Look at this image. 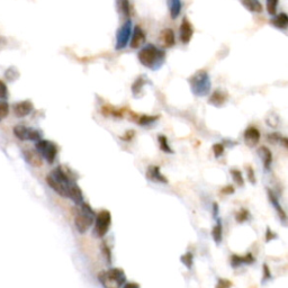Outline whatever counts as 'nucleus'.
I'll return each mask as SVG.
<instances>
[{"instance_id":"nucleus-40","label":"nucleus","mask_w":288,"mask_h":288,"mask_svg":"<svg viewBox=\"0 0 288 288\" xmlns=\"http://www.w3.org/2000/svg\"><path fill=\"white\" fill-rule=\"evenodd\" d=\"M247 173H248V178H249V181L252 184H256V176H255V171H253V169L251 167H248L247 168Z\"/></svg>"},{"instance_id":"nucleus-1","label":"nucleus","mask_w":288,"mask_h":288,"mask_svg":"<svg viewBox=\"0 0 288 288\" xmlns=\"http://www.w3.org/2000/svg\"><path fill=\"white\" fill-rule=\"evenodd\" d=\"M46 183L57 194L67 198H69L71 188L77 184L63 167H58L51 171L46 177Z\"/></svg>"},{"instance_id":"nucleus-16","label":"nucleus","mask_w":288,"mask_h":288,"mask_svg":"<svg viewBox=\"0 0 288 288\" xmlns=\"http://www.w3.org/2000/svg\"><path fill=\"white\" fill-rule=\"evenodd\" d=\"M228 99V95L226 91L223 90H215L210 97V104L216 106V107H222Z\"/></svg>"},{"instance_id":"nucleus-13","label":"nucleus","mask_w":288,"mask_h":288,"mask_svg":"<svg viewBox=\"0 0 288 288\" xmlns=\"http://www.w3.org/2000/svg\"><path fill=\"white\" fill-rule=\"evenodd\" d=\"M243 138H244V142H245V144H247V145L255 146L260 141V132L258 131V129L251 126V128H248L247 130L244 131Z\"/></svg>"},{"instance_id":"nucleus-6","label":"nucleus","mask_w":288,"mask_h":288,"mask_svg":"<svg viewBox=\"0 0 288 288\" xmlns=\"http://www.w3.org/2000/svg\"><path fill=\"white\" fill-rule=\"evenodd\" d=\"M35 150L42 156V159H45L46 162L50 164H52L56 161L59 151L56 143L43 139L35 143Z\"/></svg>"},{"instance_id":"nucleus-37","label":"nucleus","mask_w":288,"mask_h":288,"mask_svg":"<svg viewBox=\"0 0 288 288\" xmlns=\"http://www.w3.org/2000/svg\"><path fill=\"white\" fill-rule=\"evenodd\" d=\"M121 8H122L123 14H124L125 16H128V17H129V16H130V12H131L129 0H122V2H121Z\"/></svg>"},{"instance_id":"nucleus-4","label":"nucleus","mask_w":288,"mask_h":288,"mask_svg":"<svg viewBox=\"0 0 288 288\" xmlns=\"http://www.w3.org/2000/svg\"><path fill=\"white\" fill-rule=\"evenodd\" d=\"M98 279L105 288H122L126 284V275L121 268H111L101 272Z\"/></svg>"},{"instance_id":"nucleus-45","label":"nucleus","mask_w":288,"mask_h":288,"mask_svg":"<svg viewBox=\"0 0 288 288\" xmlns=\"http://www.w3.org/2000/svg\"><path fill=\"white\" fill-rule=\"evenodd\" d=\"M122 288H140V285L138 283H126Z\"/></svg>"},{"instance_id":"nucleus-9","label":"nucleus","mask_w":288,"mask_h":288,"mask_svg":"<svg viewBox=\"0 0 288 288\" xmlns=\"http://www.w3.org/2000/svg\"><path fill=\"white\" fill-rule=\"evenodd\" d=\"M132 22L130 19L126 20V22L122 25L116 33V50H123L126 48V45L129 44V42L131 40V36H132Z\"/></svg>"},{"instance_id":"nucleus-23","label":"nucleus","mask_w":288,"mask_h":288,"mask_svg":"<svg viewBox=\"0 0 288 288\" xmlns=\"http://www.w3.org/2000/svg\"><path fill=\"white\" fill-rule=\"evenodd\" d=\"M159 120V116L158 115H141V116H138L137 117V123L139 125H149L152 124V123H154L155 121Z\"/></svg>"},{"instance_id":"nucleus-12","label":"nucleus","mask_w":288,"mask_h":288,"mask_svg":"<svg viewBox=\"0 0 288 288\" xmlns=\"http://www.w3.org/2000/svg\"><path fill=\"white\" fill-rule=\"evenodd\" d=\"M146 40L145 33L140 26H135L132 31V36L130 40V46L132 49H139Z\"/></svg>"},{"instance_id":"nucleus-24","label":"nucleus","mask_w":288,"mask_h":288,"mask_svg":"<svg viewBox=\"0 0 288 288\" xmlns=\"http://www.w3.org/2000/svg\"><path fill=\"white\" fill-rule=\"evenodd\" d=\"M212 235H213V239L216 243H219L223 239V227L221 222L216 223V225L213 227V231H212Z\"/></svg>"},{"instance_id":"nucleus-22","label":"nucleus","mask_w":288,"mask_h":288,"mask_svg":"<svg viewBox=\"0 0 288 288\" xmlns=\"http://www.w3.org/2000/svg\"><path fill=\"white\" fill-rule=\"evenodd\" d=\"M268 196H269V201L272 202V204L275 206V209L277 210L279 216H281V218L283 219L284 222H285V221H286V213H285V211H284V210L282 209L281 204H279V203H278L277 197L275 196V195L273 194V192H270V190H268Z\"/></svg>"},{"instance_id":"nucleus-8","label":"nucleus","mask_w":288,"mask_h":288,"mask_svg":"<svg viewBox=\"0 0 288 288\" xmlns=\"http://www.w3.org/2000/svg\"><path fill=\"white\" fill-rule=\"evenodd\" d=\"M12 131H14L15 137L20 141L37 142L42 140V132L40 130L27 128V126L24 125H16Z\"/></svg>"},{"instance_id":"nucleus-3","label":"nucleus","mask_w":288,"mask_h":288,"mask_svg":"<svg viewBox=\"0 0 288 288\" xmlns=\"http://www.w3.org/2000/svg\"><path fill=\"white\" fill-rule=\"evenodd\" d=\"M190 89L193 94L198 97H204L210 94L212 82L209 73L205 70H198L189 79Z\"/></svg>"},{"instance_id":"nucleus-36","label":"nucleus","mask_w":288,"mask_h":288,"mask_svg":"<svg viewBox=\"0 0 288 288\" xmlns=\"http://www.w3.org/2000/svg\"><path fill=\"white\" fill-rule=\"evenodd\" d=\"M8 97V88L6 83L0 80V99H6Z\"/></svg>"},{"instance_id":"nucleus-44","label":"nucleus","mask_w":288,"mask_h":288,"mask_svg":"<svg viewBox=\"0 0 288 288\" xmlns=\"http://www.w3.org/2000/svg\"><path fill=\"white\" fill-rule=\"evenodd\" d=\"M221 192L225 195H231L234 193V187H233V186H226V187H224Z\"/></svg>"},{"instance_id":"nucleus-18","label":"nucleus","mask_w":288,"mask_h":288,"mask_svg":"<svg viewBox=\"0 0 288 288\" xmlns=\"http://www.w3.org/2000/svg\"><path fill=\"white\" fill-rule=\"evenodd\" d=\"M168 8L171 18L176 19L180 15L181 8H183V2H181V0H168Z\"/></svg>"},{"instance_id":"nucleus-41","label":"nucleus","mask_w":288,"mask_h":288,"mask_svg":"<svg viewBox=\"0 0 288 288\" xmlns=\"http://www.w3.org/2000/svg\"><path fill=\"white\" fill-rule=\"evenodd\" d=\"M134 135H135L134 131L133 130H130L124 135H123V137H121V139L123 140V141H131V140H132L134 138Z\"/></svg>"},{"instance_id":"nucleus-31","label":"nucleus","mask_w":288,"mask_h":288,"mask_svg":"<svg viewBox=\"0 0 288 288\" xmlns=\"http://www.w3.org/2000/svg\"><path fill=\"white\" fill-rule=\"evenodd\" d=\"M143 86H144V80L142 78H138L137 80H135L132 84V92L134 94V96L140 94V92L142 91Z\"/></svg>"},{"instance_id":"nucleus-28","label":"nucleus","mask_w":288,"mask_h":288,"mask_svg":"<svg viewBox=\"0 0 288 288\" xmlns=\"http://www.w3.org/2000/svg\"><path fill=\"white\" fill-rule=\"evenodd\" d=\"M279 0H266L267 2V11L269 15L275 16L277 14V7H278Z\"/></svg>"},{"instance_id":"nucleus-15","label":"nucleus","mask_w":288,"mask_h":288,"mask_svg":"<svg viewBox=\"0 0 288 288\" xmlns=\"http://www.w3.org/2000/svg\"><path fill=\"white\" fill-rule=\"evenodd\" d=\"M24 159L26 160V162L28 164H31L32 167L40 168L43 164V160H42V156L37 153L36 150H25L23 151Z\"/></svg>"},{"instance_id":"nucleus-2","label":"nucleus","mask_w":288,"mask_h":288,"mask_svg":"<svg viewBox=\"0 0 288 288\" xmlns=\"http://www.w3.org/2000/svg\"><path fill=\"white\" fill-rule=\"evenodd\" d=\"M138 59L142 66L149 68L151 70H156L163 65L166 53H164V51L156 48V46L149 44L140 50Z\"/></svg>"},{"instance_id":"nucleus-33","label":"nucleus","mask_w":288,"mask_h":288,"mask_svg":"<svg viewBox=\"0 0 288 288\" xmlns=\"http://www.w3.org/2000/svg\"><path fill=\"white\" fill-rule=\"evenodd\" d=\"M249 216H250L249 212L247 210L242 209V210H240L238 213H236L235 219H236V222H238V223H243L249 218Z\"/></svg>"},{"instance_id":"nucleus-21","label":"nucleus","mask_w":288,"mask_h":288,"mask_svg":"<svg viewBox=\"0 0 288 288\" xmlns=\"http://www.w3.org/2000/svg\"><path fill=\"white\" fill-rule=\"evenodd\" d=\"M241 1H242V5L251 12L259 14V12H262V10H264V7H262L259 0H241Z\"/></svg>"},{"instance_id":"nucleus-39","label":"nucleus","mask_w":288,"mask_h":288,"mask_svg":"<svg viewBox=\"0 0 288 288\" xmlns=\"http://www.w3.org/2000/svg\"><path fill=\"white\" fill-rule=\"evenodd\" d=\"M101 249H103V252H104V256L106 257V259H107L108 262H111V260H112L111 249L108 248V245L106 244V242H103V245H101Z\"/></svg>"},{"instance_id":"nucleus-14","label":"nucleus","mask_w":288,"mask_h":288,"mask_svg":"<svg viewBox=\"0 0 288 288\" xmlns=\"http://www.w3.org/2000/svg\"><path fill=\"white\" fill-rule=\"evenodd\" d=\"M146 178L150 181L160 184H168V179L160 172V168L158 166H150L146 170Z\"/></svg>"},{"instance_id":"nucleus-11","label":"nucleus","mask_w":288,"mask_h":288,"mask_svg":"<svg viewBox=\"0 0 288 288\" xmlns=\"http://www.w3.org/2000/svg\"><path fill=\"white\" fill-rule=\"evenodd\" d=\"M194 35V28L187 18H184L179 28V37L184 44H187Z\"/></svg>"},{"instance_id":"nucleus-20","label":"nucleus","mask_w":288,"mask_h":288,"mask_svg":"<svg viewBox=\"0 0 288 288\" xmlns=\"http://www.w3.org/2000/svg\"><path fill=\"white\" fill-rule=\"evenodd\" d=\"M272 24L277 28L286 29L288 26V16L286 12H281V14L275 15L272 19Z\"/></svg>"},{"instance_id":"nucleus-19","label":"nucleus","mask_w":288,"mask_h":288,"mask_svg":"<svg viewBox=\"0 0 288 288\" xmlns=\"http://www.w3.org/2000/svg\"><path fill=\"white\" fill-rule=\"evenodd\" d=\"M258 153H259L260 158L262 159V162H264L265 169H269L270 164L273 162V153L267 146H261L258 150Z\"/></svg>"},{"instance_id":"nucleus-35","label":"nucleus","mask_w":288,"mask_h":288,"mask_svg":"<svg viewBox=\"0 0 288 288\" xmlns=\"http://www.w3.org/2000/svg\"><path fill=\"white\" fill-rule=\"evenodd\" d=\"M224 145L222 143H216L213 145V152H214V155L216 156V158H219V156L223 155L224 153Z\"/></svg>"},{"instance_id":"nucleus-43","label":"nucleus","mask_w":288,"mask_h":288,"mask_svg":"<svg viewBox=\"0 0 288 288\" xmlns=\"http://www.w3.org/2000/svg\"><path fill=\"white\" fill-rule=\"evenodd\" d=\"M270 278H272V273H270L269 267L265 264L264 265V279L265 281H268V279Z\"/></svg>"},{"instance_id":"nucleus-5","label":"nucleus","mask_w":288,"mask_h":288,"mask_svg":"<svg viewBox=\"0 0 288 288\" xmlns=\"http://www.w3.org/2000/svg\"><path fill=\"white\" fill-rule=\"evenodd\" d=\"M95 217L96 214L95 212L92 211L91 207L89 206L87 203H81V204L79 205V210L74 218V224L78 232L81 233V234L86 233L89 228H90L92 224H94Z\"/></svg>"},{"instance_id":"nucleus-26","label":"nucleus","mask_w":288,"mask_h":288,"mask_svg":"<svg viewBox=\"0 0 288 288\" xmlns=\"http://www.w3.org/2000/svg\"><path fill=\"white\" fill-rule=\"evenodd\" d=\"M231 176L233 178V180H234V183L240 186V187H242L244 185V180H243V176H242V172H241L239 169H231Z\"/></svg>"},{"instance_id":"nucleus-30","label":"nucleus","mask_w":288,"mask_h":288,"mask_svg":"<svg viewBox=\"0 0 288 288\" xmlns=\"http://www.w3.org/2000/svg\"><path fill=\"white\" fill-rule=\"evenodd\" d=\"M5 77H6V79L8 80V81H14V80H16L17 78L19 77V72L16 70V68L11 67L8 70H6Z\"/></svg>"},{"instance_id":"nucleus-32","label":"nucleus","mask_w":288,"mask_h":288,"mask_svg":"<svg viewBox=\"0 0 288 288\" xmlns=\"http://www.w3.org/2000/svg\"><path fill=\"white\" fill-rule=\"evenodd\" d=\"M181 262L187 267L188 269H190L193 267V262H194V257L193 255L190 252H187V253H185L184 256H181Z\"/></svg>"},{"instance_id":"nucleus-7","label":"nucleus","mask_w":288,"mask_h":288,"mask_svg":"<svg viewBox=\"0 0 288 288\" xmlns=\"http://www.w3.org/2000/svg\"><path fill=\"white\" fill-rule=\"evenodd\" d=\"M112 224V214L107 210L100 211L95 217L94 234L97 238H103L109 231Z\"/></svg>"},{"instance_id":"nucleus-17","label":"nucleus","mask_w":288,"mask_h":288,"mask_svg":"<svg viewBox=\"0 0 288 288\" xmlns=\"http://www.w3.org/2000/svg\"><path fill=\"white\" fill-rule=\"evenodd\" d=\"M160 40L166 48H171V46L175 45V42H176L175 33H173L171 28L163 29V31L160 34Z\"/></svg>"},{"instance_id":"nucleus-42","label":"nucleus","mask_w":288,"mask_h":288,"mask_svg":"<svg viewBox=\"0 0 288 288\" xmlns=\"http://www.w3.org/2000/svg\"><path fill=\"white\" fill-rule=\"evenodd\" d=\"M276 238H277V235L275 234V233L270 230L269 227H267V232H266V241L267 242H269V241H272Z\"/></svg>"},{"instance_id":"nucleus-34","label":"nucleus","mask_w":288,"mask_h":288,"mask_svg":"<svg viewBox=\"0 0 288 288\" xmlns=\"http://www.w3.org/2000/svg\"><path fill=\"white\" fill-rule=\"evenodd\" d=\"M242 264H244V257L238 255H233L231 257V265L233 268H238Z\"/></svg>"},{"instance_id":"nucleus-25","label":"nucleus","mask_w":288,"mask_h":288,"mask_svg":"<svg viewBox=\"0 0 288 288\" xmlns=\"http://www.w3.org/2000/svg\"><path fill=\"white\" fill-rule=\"evenodd\" d=\"M101 112H103V114L105 116H116V117H122L123 115V113L122 111H120V109H115L114 107H112V106H104L103 108H101Z\"/></svg>"},{"instance_id":"nucleus-27","label":"nucleus","mask_w":288,"mask_h":288,"mask_svg":"<svg viewBox=\"0 0 288 288\" xmlns=\"http://www.w3.org/2000/svg\"><path fill=\"white\" fill-rule=\"evenodd\" d=\"M158 141H159V144H160V149L162 150L163 152H166V153H172V150H171V147L170 145H169V143H168V139L164 137V135H159L158 137Z\"/></svg>"},{"instance_id":"nucleus-38","label":"nucleus","mask_w":288,"mask_h":288,"mask_svg":"<svg viewBox=\"0 0 288 288\" xmlns=\"http://www.w3.org/2000/svg\"><path fill=\"white\" fill-rule=\"evenodd\" d=\"M231 286H232V283L230 281H227V279L219 278L217 284H216L215 288H230Z\"/></svg>"},{"instance_id":"nucleus-29","label":"nucleus","mask_w":288,"mask_h":288,"mask_svg":"<svg viewBox=\"0 0 288 288\" xmlns=\"http://www.w3.org/2000/svg\"><path fill=\"white\" fill-rule=\"evenodd\" d=\"M8 114H9V105L5 100H0V121L5 120Z\"/></svg>"},{"instance_id":"nucleus-10","label":"nucleus","mask_w":288,"mask_h":288,"mask_svg":"<svg viewBox=\"0 0 288 288\" xmlns=\"http://www.w3.org/2000/svg\"><path fill=\"white\" fill-rule=\"evenodd\" d=\"M34 106L31 100H23L18 101V103L14 104L12 106V112H14L15 116L18 118L26 117L33 112Z\"/></svg>"}]
</instances>
